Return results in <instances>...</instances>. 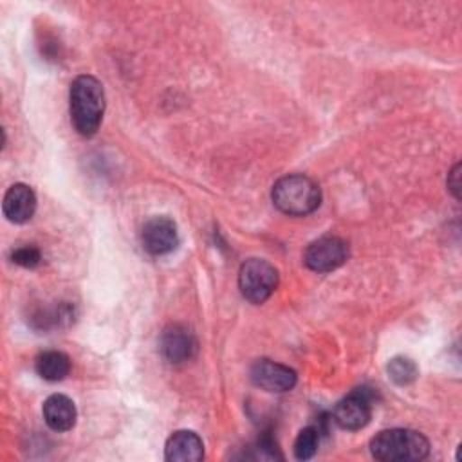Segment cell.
I'll use <instances>...</instances> for the list:
<instances>
[{"label": "cell", "instance_id": "cell-1", "mask_svg": "<svg viewBox=\"0 0 462 462\" xmlns=\"http://www.w3.org/2000/svg\"><path fill=\"white\" fill-rule=\"evenodd\" d=\"M70 121L78 134L92 137L103 121L105 114V92L97 78L81 74L70 83L69 92Z\"/></svg>", "mask_w": 462, "mask_h": 462}, {"label": "cell", "instance_id": "cell-2", "mask_svg": "<svg viewBox=\"0 0 462 462\" xmlns=\"http://www.w3.org/2000/svg\"><path fill=\"white\" fill-rule=\"evenodd\" d=\"M370 453L383 462H413L428 457L430 442L415 430L392 428L379 431L370 440Z\"/></svg>", "mask_w": 462, "mask_h": 462}, {"label": "cell", "instance_id": "cell-3", "mask_svg": "<svg viewBox=\"0 0 462 462\" xmlns=\"http://www.w3.org/2000/svg\"><path fill=\"white\" fill-rule=\"evenodd\" d=\"M271 199L282 213L303 217L318 209L321 204V189L310 177L291 173L274 182Z\"/></svg>", "mask_w": 462, "mask_h": 462}, {"label": "cell", "instance_id": "cell-4", "mask_svg": "<svg viewBox=\"0 0 462 462\" xmlns=\"http://www.w3.org/2000/svg\"><path fill=\"white\" fill-rule=\"evenodd\" d=\"M238 287L247 301L263 303L278 287V271L267 260L249 258L240 265Z\"/></svg>", "mask_w": 462, "mask_h": 462}, {"label": "cell", "instance_id": "cell-5", "mask_svg": "<svg viewBox=\"0 0 462 462\" xmlns=\"http://www.w3.org/2000/svg\"><path fill=\"white\" fill-rule=\"evenodd\" d=\"M348 258V244L334 235H325L310 242L303 253L305 265L314 273H330Z\"/></svg>", "mask_w": 462, "mask_h": 462}, {"label": "cell", "instance_id": "cell-6", "mask_svg": "<svg viewBox=\"0 0 462 462\" xmlns=\"http://www.w3.org/2000/svg\"><path fill=\"white\" fill-rule=\"evenodd\" d=\"M372 415V393L366 388H357L352 393H348L345 399H341L334 411L332 419L334 422L343 430H361L368 424Z\"/></svg>", "mask_w": 462, "mask_h": 462}, {"label": "cell", "instance_id": "cell-7", "mask_svg": "<svg viewBox=\"0 0 462 462\" xmlns=\"http://www.w3.org/2000/svg\"><path fill=\"white\" fill-rule=\"evenodd\" d=\"M251 381L254 386L265 390V392H273V393H282V392H289L294 388L298 375L292 368L271 361V359H258L253 363L251 366Z\"/></svg>", "mask_w": 462, "mask_h": 462}, {"label": "cell", "instance_id": "cell-8", "mask_svg": "<svg viewBox=\"0 0 462 462\" xmlns=\"http://www.w3.org/2000/svg\"><path fill=\"white\" fill-rule=\"evenodd\" d=\"M141 242H143V247L153 256L168 254L179 244L177 224L168 217H152L143 226Z\"/></svg>", "mask_w": 462, "mask_h": 462}, {"label": "cell", "instance_id": "cell-9", "mask_svg": "<svg viewBox=\"0 0 462 462\" xmlns=\"http://www.w3.org/2000/svg\"><path fill=\"white\" fill-rule=\"evenodd\" d=\"M161 354L171 365H180L189 361L197 352V339L193 332L184 325H170L161 336Z\"/></svg>", "mask_w": 462, "mask_h": 462}, {"label": "cell", "instance_id": "cell-10", "mask_svg": "<svg viewBox=\"0 0 462 462\" xmlns=\"http://www.w3.org/2000/svg\"><path fill=\"white\" fill-rule=\"evenodd\" d=\"M2 209L9 222L23 224L31 220L36 211V195L27 184L16 182L5 191Z\"/></svg>", "mask_w": 462, "mask_h": 462}, {"label": "cell", "instance_id": "cell-11", "mask_svg": "<svg viewBox=\"0 0 462 462\" xmlns=\"http://www.w3.org/2000/svg\"><path fill=\"white\" fill-rule=\"evenodd\" d=\"M164 458L170 462H199L204 458L202 439L189 430H179L170 435L164 446Z\"/></svg>", "mask_w": 462, "mask_h": 462}, {"label": "cell", "instance_id": "cell-12", "mask_svg": "<svg viewBox=\"0 0 462 462\" xmlns=\"http://www.w3.org/2000/svg\"><path fill=\"white\" fill-rule=\"evenodd\" d=\"M42 411L47 426L54 431H69L76 424V406L72 399L63 393H54L47 397Z\"/></svg>", "mask_w": 462, "mask_h": 462}, {"label": "cell", "instance_id": "cell-13", "mask_svg": "<svg viewBox=\"0 0 462 462\" xmlns=\"http://www.w3.org/2000/svg\"><path fill=\"white\" fill-rule=\"evenodd\" d=\"M34 366H36V372L42 379L56 383V381H61L69 375L70 359H69L67 354H63L60 350H47V352H42L36 357Z\"/></svg>", "mask_w": 462, "mask_h": 462}, {"label": "cell", "instance_id": "cell-14", "mask_svg": "<svg viewBox=\"0 0 462 462\" xmlns=\"http://www.w3.org/2000/svg\"><path fill=\"white\" fill-rule=\"evenodd\" d=\"M319 446V430L314 426L303 428L294 440V457L298 460H309L316 455Z\"/></svg>", "mask_w": 462, "mask_h": 462}, {"label": "cell", "instance_id": "cell-15", "mask_svg": "<svg viewBox=\"0 0 462 462\" xmlns=\"http://www.w3.org/2000/svg\"><path fill=\"white\" fill-rule=\"evenodd\" d=\"M386 370H388V377L397 384H410L417 377L415 363L404 356H397L390 359Z\"/></svg>", "mask_w": 462, "mask_h": 462}, {"label": "cell", "instance_id": "cell-16", "mask_svg": "<svg viewBox=\"0 0 462 462\" xmlns=\"http://www.w3.org/2000/svg\"><path fill=\"white\" fill-rule=\"evenodd\" d=\"M11 260L22 267H27V269H32L36 265H40L42 262V253L38 247L34 245H23V247H18L13 251L11 254Z\"/></svg>", "mask_w": 462, "mask_h": 462}, {"label": "cell", "instance_id": "cell-17", "mask_svg": "<svg viewBox=\"0 0 462 462\" xmlns=\"http://www.w3.org/2000/svg\"><path fill=\"white\" fill-rule=\"evenodd\" d=\"M254 455L253 458H260V460H276V458H283V455L280 453L276 442L269 437H262L258 439V442L253 446Z\"/></svg>", "mask_w": 462, "mask_h": 462}, {"label": "cell", "instance_id": "cell-18", "mask_svg": "<svg viewBox=\"0 0 462 462\" xmlns=\"http://www.w3.org/2000/svg\"><path fill=\"white\" fill-rule=\"evenodd\" d=\"M458 168H460L458 164L453 168V171L449 173L451 179L448 180V186H449V189L453 191V195H455L457 199H458Z\"/></svg>", "mask_w": 462, "mask_h": 462}]
</instances>
